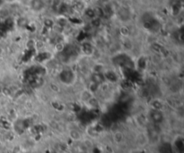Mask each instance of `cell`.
<instances>
[{"instance_id":"277c9868","label":"cell","mask_w":184,"mask_h":153,"mask_svg":"<svg viewBox=\"0 0 184 153\" xmlns=\"http://www.w3.org/2000/svg\"><path fill=\"white\" fill-rule=\"evenodd\" d=\"M102 1H103V2H108L109 0H102Z\"/></svg>"},{"instance_id":"7a4b0ae2","label":"cell","mask_w":184,"mask_h":153,"mask_svg":"<svg viewBox=\"0 0 184 153\" xmlns=\"http://www.w3.org/2000/svg\"><path fill=\"white\" fill-rule=\"evenodd\" d=\"M69 135L71 137V139L75 140V141H79L82 137L80 132L78 130H76V129H73V130H70L69 131Z\"/></svg>"},{"instance_id":"6da1fadb","label":"cell","mask_w":184,"mask_h":153,"mask_svg":"<svg viewBox=\"0 0 184 153\" xmlns=\"http://www.w3.org/2000/svg\"><path fill=\"white\" fill-rule=\"evenodd\" d=\"M29 6L33 11L41 12L45 7V3L43 0H30Z\"/></svg>"},{"instance_id":"3957f363","label":"cell","mask_w":184,"mask_h":153,"mask_svg":"<svg viewBox=\"0 0 184 153\" xmlns=\"http://www.w3.org/2000/svg\"><path fill=\"white\" fill-rule=\"evenodd\" d=\"M4 1H6V2H13V1H14V0H4Z\"/></svg>"}]
</instances>
